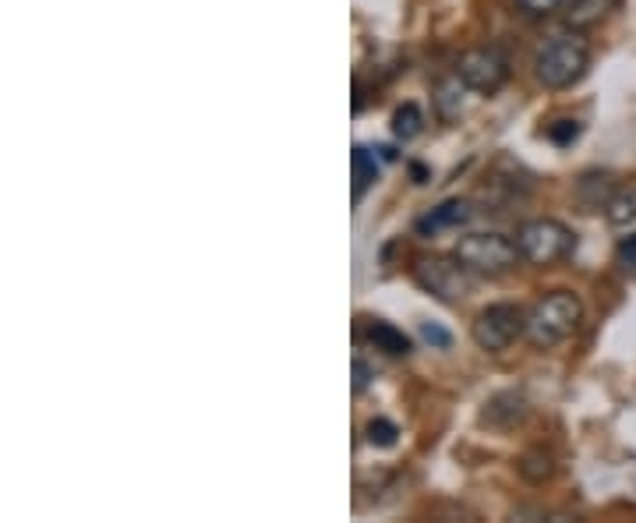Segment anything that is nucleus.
Listing matches in <instances>:
<instances>
[{"instance_id": "1", "label": "nucleus", "mask_w": 636, "mask_h": 523, "mask_svg": "<svg viewBox=\"0 0 636 523\" xmlns=\"http://www.w3.org/2000/svg\"><path fill=\"white\" fill-rule=\"evenodd\" d=\"M587 68H591V46H587V39L580 36V29L548 36L534 57V75L545 89L577 86L587 75Z\"/></svg>"}, {"instance_id": "2", "label": "nucleus", "mask_w": 636, "mask_h": 523, "mask_svg": "<svg viewBox=\"0 0 636 523\" xmlns=\"http://www.w3.org/2000/svg\"><path fill=\"white\" fill-rule=\"evenodd\" d=\"M583 322V305L572 291H552L537 300L527 315V340L537 351H552V346L566 343Z\"/></svg>"}, {"instance_id": "3", "label": "nucleus", "mask_w": 636, "mask_h": 523, "mask_svg": "<svg viewBox=\"0 0 636 523\" xmlns=\"http://www.w3.org/2000/svg\"><path fill=\"white\" fill-rule=\"evenodd\" d=\"M516 248H520L523 262L555 265L577 248V234H572L563 219L537 216V219H527V224L516 227Z\"/></svg>"}, {"instance_id": "4", "label": "nucleus", "mask_w": 636, "mask_h": 523, "mask_svg": "<svg viewBox=\"0 0 636 523\" xmlns=\"http://www.w3.org/2000/svg\"><path fill=\"white\" fill-rule=\"evenodd\" d=\"M453 255L477 276H502V273H509V269H516V262L523 259L516 241H509V237H502V234H467V237H459Z\"/></svg>"}, {"instance_id": "5", "label": "nucleus", "mask_w": 636, "mask_h": 523, "mask_svg": "<svg viewBox=\"0 0 636 523\" xmlns=\"http://www.w3.org/2000/svg\"><path fill=\"white\" fill-rule=\"evenodd\" d=\"M470 337H474L477 346H481V351L502 354L520 337H527V311H523L520 305H488L474 319Z\"/></svg>"}, {"instance_id": "6", "label": "nucleus", "mask_w": 636, "mask_h": 523, "mask_svg": "<svg viewBox=\"0 0 636 523\" xmlns=\"http://www.w3.org/2000/svg\"><path fill=\"white\" fill-rule=\"evenodd\" d=\"M470 276L474 273L456 255L453 259H421L418 265H413V280H418V287L439 300H445V305H456V300H464L470 294V283H474Z\"/></svg>"}, {"instance_id": "7", "label": "nucleus", "mask_w": 636, "mask_h": 523, "mask_svg": "<svg viewBox=\"0 0 636 523\" xmlns=\"http://www.w3.org/2000/svg\"><path fill=\"white\" fill-rule=\"evenodd\" d=\"M456 75L467 89L491 96V92H499L509 82V60L496 46H477V50H467L456 60Z\"/></svg>"}, {"instance_id": "8", "label": "nucleus", "mask_w": 636, "mask_h": 523, "mask_svg": "<svg viewBox=\"0 0 636 523\" xmlns=\"http://www.w3.org/2000/svg\"><path fill=\"white\" fill-rule=\"evenodd\" d=\"M474 219V202L470 198H445L442 205H435L432 213L418 219V234L435 237L442 230H459L464 224Z\"/></svg>"}, {"instance_id": "9", "label": "nucleus", "mask_w": 636, "mask_h": 523, "mask_svg": "<svg viewBox=\"0 0 636 523\" xmlns=\"http://www.w3.org/2000/svg\"><path fill=\"white\" fill-rule=\"evenodd\" d=\"M523 421H527V400L520 393H496L481 410V424L496 428V432H513Z\"/></svg>"}, {"instance_id": "10", "label": "nucleus", "mask_w": 636, "mask_h": 523, "mask_svg": "<svg viewBox=\"0 0 636 523\" xmlns=\"http://www.w3.org/2000/svg\"><path fill=\"white\" fill-rule=\"evenodd\" d=\"M618 0H569L566 4V25L569 29H594L598 22L609 19V11H615Z\"/></svg>"}, {"instance_id": "11", "label": "nucleus", "mask_w": 636, "mask_h": 523, "mask_svg": "<svg viewBox=\"0 0 636 523\" xmlns=\"http://www.w3.org/2000/svg\"><path fill=\"white\" fill-rule=\"evenodd\" d=\"M516 474H520L523 481H531V485H545L552 474H555V456L545 446L523 450L520 459H516Z\"/></svg>"}, {"instance_id": "12", "label": "nucleus", "mask_w": 636, "mask_h": 523, "mask_svg": "<svg viewBox=\"0 0 636 523\" xmlns=\"http://www.w3.org/2000/svg\"><path fill=\"white\" fill-rule=\"evenodd\" d=\"M604 216H609V224H615V227L633 224V219H636V178L615 184L612 198L604 202Z\"/></svg>"}, {"instance_id": "13", "label": "nucleus", "mask_w": 636, "mask_h": 523, "mask_svg": "<svg viewBox=\"0 0 636 523\" xmlns=\"http://www.w3.org/2000/svg\"><path fill=\"white\" fill-rule=\"evenodd\" d=\"M368 343L375 346V351L389 354V357H407L410 354V340L404 337V329H396L389 322H372L368 326Z\"/></svg>"}, {"instance_id": "14", "label": "nucleus", "mask_w": 636, "mask_h": 523, "mask_svg": "<svg viewBox=\"0 0 636 523\" xmlns=\"http://www.w3.org/2000/svg\"><path fill=\"white\" fill-rule=\"evenodd\" d=\"M612 192H615V181L609 173H583L577 181V195L583 205H591V209H604V202L612 198Z\"/></svg>"}, {"instance_id": "15", "label": "nucleus", "mask_w": 636, "mask_h": 523, "mask_svg": "<svg viewBox=\"0 0 636 523\" xmlns=\"http://www.w3.org/2000/svg\"><path fill=\"white\" fill-rule=\"evenodd\" d=\"M350 163H354V202H361L364 192H368V187L375 184V178H378V163L364 146H354V152H350Z\"/></svg>"}, {"instance_id": "16", "label": "nucleus", "mask_w": 636, "mask_h": 523, "mask_svg": "<svg viewBox=\"0 0 636 523\" xmlns=\"http://www.w3.org/2000/svg\"><path fill=\"white\" fill-rule=\"evenodd\" d=\"M464 82H459V75L445 78V82H439L435 89V106H439V117L442 121H453L459 114V106H464Z\"/></svg>"}, {"instance_id": "17", "label": "nucleus", "mask_w": 636, "mask_h": 523, "mask_svg": "<svg viewBox=\"0 0 636 523\" xmlns=\"http://www.w3.org/2000/svg\"><path fill=\"white\" fill-rule=\"evenodd\" d=\"M424 128V114H421V106L418 103H404V106H396V114H393V135L396 138H418Z\"/></svg>"}, {"instance_id": "18", "label": "nucleus", "mask_w": 636, "mask_h": 523, "mask_svg": "<svg viewBox=\"0 0 636 523\" xmlns=\"http://www.w3.org/2000/svg\"><path fill=\"white\" fill-rule=\"evenodd\" d=\"M364 435H368L372 446L389 450V446H396V435H400V428H396L393 421H386V418H372L368 424H364Z\"/></svg>"}, {"instance_id": "19", "label": "nucleus", "mask_w": 636, "mask_h": 523, "mask_svg": "<svg viewBox=\"0 0 636 523\" xmlns=\"http://www.w3.org/2000/svg\"><path fill=\"white\" fill-rule=\"evenodd\" d=\"M580 121H569V117H563V121H555V124H548V141L552 146H559V149H566V146H572V141L580 138Z\"/></svg>"}, {"instance_id": "20", "label": "nucleus", "mask_w": 636, "mask_h": 523, "mask_svg": "<svg viewBox=\"0 0 636 523\" xmlns=\"http://www.w3.org/2000/svg\"><path fill=\"white\" fill-rule=\"evenodd\" d=\"M516 8L523 14H531V19H548L552 11L566 8V0H516Z\"/></svg>"}, {"instance_id": "21", "label": "nucleus", "mask_w": 636, "mask_h": 523, "mask_svg": "<svg viewBox=\"0 0 636 523\" xmlns=\"http://www.w3.org/2000/svg\"><path fill=\"white\" fill-rule=\"evenodd\" d=\"M618 262H623L626 269H633L636 273V234H629V237H623V241H618Z\"/></svg>"}, {"instance_id": "22", "label": "nucleus", "mask_w": 636, "mask_h": 523, "mask_svg": "<svg viewBox=\"0 0 636 523\" xmlns=\"http://www.w3.org/2000/svg\"><path fill=\"white\" fill-rule=\"evenodd\" d=\"M421 337L432 343V346H450L453 343V337L445 329H439L435 322H421Z\"/></svg>"}, {"instance_id": "23", "label": "nucleus", "mask_w": 636, "mask_h": 523, "mask_svg": "<svg viewBox=\"0 0 636 523\" xmlns=\"http://www.w3.org/2000/svg\"><path fill=\"white\" fill-rule=\"evenodd\" d=\"M368 383H372V368L364 361H354V393H364Z\"/></svg>"}]
</instances>
